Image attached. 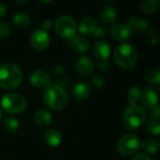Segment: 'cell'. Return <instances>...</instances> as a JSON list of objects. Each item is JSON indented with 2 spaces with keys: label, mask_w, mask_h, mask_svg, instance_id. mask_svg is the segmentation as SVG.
Returning a JSON list of instances; mask_svg holds the SVG:
<instances>
[{
  "label": "cell",
  "mask_w": 160,
  "mask_h": 160,
  "mask_svg": "<svg viewBox=\"0 0 160 160\" xmlns=\"http://www.w3.org/2000/svg\"><path fill=\"white\" fill-rule=\"evenodd\" d=\"M23 75L19 66L6 63L0 66V87L5 90H14L22 82Z\"/></svg>",
  "instance_id": "6da1fadb"
},
{
  "label": "cell",
  "mask_w": 160,
  "mask_h": 160,
  "mask_svg": "<svg viewBox=\"0 0 160 160\" xmlns=\"http://www.w3.org/2000/svg\"><path fill=\"white\" fill-rule=\"evenodd\" d=\"M43 101L49 108L59 111L66 108L68 97L63 87L58 84H51L44 91Z\"/></svg>",
  "instance_id": "7a4b0ae2"
},
{
  "label": "cell",
  "mask_w": 160,
  "mask_h": 160,
  "mask_svg": "<svg viewBox=\"0 0 160 160\" xmlns=\"http://www.w3.org/2000/svg\"><path fill=\"white\" fill-rule=\"evenodd\" d=\"M146 111L139 104H129L123 114V124L126 129L134 131L140 128L146 120Z\"/></svg>",
  "instance_id": "3957f363"
},
{
  "label": "cell",
  "mask_w": 160,
  "mask_h": 160,
  "mask_svg": "<svg viewBox=\"0 0 160 160\" xmlns=\"http://www.w3.org/2000/svg\"><path fill=\"white\" fill-rule=\"evenodd\" d=\"M113 59L121 68L129 69L137 63L138 52L133 45L123 43L115 48L113 52Z\"/></svg>",
  "instance_id": "277c9868"
},
{
  "label": "cell",
  "mask_w": 160,
  "mask_h": 160,
  "mask_svg": "<svg viewBox=\"0 0 160 160\" xmlns=\"http://www.w3.org/2000/svg\"><path fill=\"white\" fill-rule=\"evenodd\" d=\"M0 105L1 110H3L5 112L15 114L22 112L25 110L26 100L20 94L8 92L2 96Z\"/></svg>",
  "instance_id": "5b68a950"
},
{
  "label": "cell",
  "mask_w": 160,
  "mask_h": 160,
  "mask_svg": "<svg viewBox=\"0 0 160 160\" xmlns=\"http://www.w3.org/2000/svg\"><path fill=\"white\" fill-rule=\"evenodd\" d=\"M55 32L61 38L71 39L76 36L77 31V22L75 19L70 15H62L58 17L54 22Z\"/></svg>",
  "instance_id": "8992f818"
},
{
  "label": "cell",
  "mask_w": 160,
  "mask_h": 160,
  "mask_svg": "<svg viewBox=\"0 0 160 160\" xmlns=\"http://www.w3.org/2000/svg\"><path fill=\"white\" fill-rule=\"evenodd\" d=\"M141 146L140 138L133 133L123 135L117 143V150L120 155L124 157L132 156L138 152Z\"/></svg>",
  "instance_id": "52a82bcc"
},
{
  "label": "cell",
  "mask_w": 160,
  "mask_h": 160,
  "mask_svg": "<svg viewBox=\"0 0 160 160\" xmlns=\"http://www.w3.org/2000/svg\"><path fill=\"white\" fill-rule=\"evenodd\" d=\"M51 42V38L48 32L42 29H36L30 36L31 46L36 51H44L48 48Z\"/></svg>",
  "instance_id": "ba28073f"
},
{
  "label": "cell",
  "mask_w": 160,
  "mask_h": 160,
  "mask_svg": "<svg viewBox=\"0 0 160 160\" xmlns=\"http://www.w3.org/2000/svg\"><path fill=\"white\" fill-rule=\"evenodd\" d=\"M132 30L126 22L115 23L111 28V36L117 41H127L132 37Z\"/></svg>",
  "instance_id": "9c48e42d"
},
{
  "label": "cell",
  "mask_w": 160,
  "mask_h": 160,
  "mask_svg": "<svg viewBox=\"0 0 160 160\" xmlns=\"http://www.w3.org/2000/svg\"><path fill=\"white\" fill-rule=\"evenodd\" d=\"M95 68L94 61L91 57L82 55L77 58L75 62V70L81 76H89L93 73Z\"/></svg>",
  "instance_id": "30bf717a"
},
{
  "label": "cell",
  "mask_w": 160,
  "mask_h": 160,
  "mask_svg": "<svg viewBox=\"0 0 160 160\" xmlns=\"http://www.w3.org/2000/svg\"><path fill=\"white\" fill-rule=\"evenodd\" d=\"M30 83L38 88H47L51 85V77L50 75L42 69H37L33 71L29 78Z\"/></svg>",
  "instance_id": "8fae6325"
},
{
  "label": "cell",
  "mask_w": 160,
  "mask_h": 160,
  "mask_svg": "<svg viewBox=\"0 0 160 160\" xmlns=\"http://www.w3.org/2000/svg\"><path fill=\"white\" fill-rule=\"evenodd\" d=\"M112 52L111 46L104 40H98L93 45V53L98 61L107 60Z\"/></svg>",
  "instance_id": "7c38bea8"
},
{
  "label": "cell",
  "mask_w": 160,
  "mask_h": 160,
  "mask_svg": "<svg viewBox=\"0 0 160 160\" xmlns=\"http://www.w3.org/2000/svg\"><path fill=\"white\" fill-rule=\"evenodd\" d=\"M141 101L144 107L153 110L158 105V93L153 88H144L143 90H142Z\"/></svg>",
  "instance_id": "4fadbf2b"
},
{
  "label": "cell",
  "mask_w": 160,
  "mask_h": 160,
  "mask_svg": "<svg viewBox=\"0 0 160 160\" xmlns=\"http://www.w3.org/2000/svg\"><path fill=\"white\" fill-rule=\"evenodd\" d=\"M91 86L85 82H80L76 83L72 89V95L76 99L84 100L91 95Z\"/></svg>",
  "instance_id": "5bb4252c"
},
{
  "label": "cell",
  "mask_w": 160,
  "mask_h": 160,
  "mask_svg": "<svg viewBox=\"0 0 160 160\" xmlns=\"http://www.w3.org/2000/svg\"><path fill=\"white\" fill-rule=\"evenodd\" d=\"M99 19L102 23L106 25L112 24L117 19V10L112 6H106L102 8L99 13Z\"/></svg>",
  "instance_id": "9a60e30c"
},
{
  "label": "cell",
  "mask_w": 160,
  "mask_h": 160,
  "mask_svg": "<svg viewBox=\"0 0 160 160\" xmlns=\"http://www.w3.org/2000/svg\"><path fill=\"white\" fill-rule=\"evenodd\" d=\"M97 27H98L97 21L94 18L85 17L80 22L77 29L82 35H92Z\"/></svg>",
  "instance_id": "2e32d148"
},
{
  "label": "cell",
  "mask_w": 160,
  "mask_h": 160,
  "mask_svg": "<svg viewBox=\"0 0 160 160\" xmlns=\"http://www.w3.org/2000/svg\"><path fill=\"white\" fill-rule=\"evenodd\" d=\"M69 45L75 51L83 53L88 51L90 47V42L86 38L82 36H74L71 39H69Z\"/></svg>",
  "instance_id": "e0dca14e"
},
{
  "label": "cell",
  "mask_w": 160,
  "mask_h": 160,
  "mask_svg": "<svg viewBox=\"0 0 160 160\" xmlns=\"http://www.w3.org/2000/svg\"><path fill=\"white\" fill-rule=\"evenodd\" d=\"M128 24L131 28L132 32L135 33H145L147 29L149 28V22L147 20L143 18H137V17H132L128 20Z\"/></svg>",
  "instance_id": "ac0fdd59"
},
{
  "label": "cell",
  "mask_w": 160,
  "mask_h": 160,
  "mask_svg": "<svg viewBox=\"0 0 160 160\" xmlns=\"http://www.w3.org/2000/svg\"><path fill=\"white\" fill-rule=\"evenodd\" d=\"M35 123L40 128H47L51 126L52 122V115L46 110H38L34 114Z\"/></svg>",
  "instance_id": "d6986e66"
},
{
  "label": "cell",
  "mask_w": 160,
  "mask_h": 160,
  "mask_svg": "<svg viewBox=\"0 0 160 160\" xmlns=\"http://www.w3.org/2000/svg\"><path fill=\"white\" fill-rule=\"evenodd\" d=\"M44 142L51 147H56L62 142V134L57 129H49L44 134Z\"/></svg>",
  "instance_id": "ffe728a7"
},
{
  "label": "cell",
  "mask_w": 160,
  "mask_h": 160,
  "mask_svg": "<svg viewBox=\"0 0 160 160\" xmlns=\"http://www.w3.org/2000/svg\"><path fill=\"white\" fill-rule=\"evenodd\" d=\"M142 11L145 14L156 13L159 9V1L158 0H143L140 4Z\"/></svg>",
  "instance_id": "44dd1931"
},
{
  "label": "cell",
  "mask_w": 160,
  "mask_h": 160,
  "mask_svg": "<svg viewBox=\"0 0 160 160\" xmlns=\"http://www.w3.org/2000/svg\"><path fill=\"white\" fill-rule=\"evenodd\" d=\"M140 148L148 154H157L159 150V142L155 139H147L141 142Z\"/></svg>",
  "instance_id": "7402d4cb"
},
{
  "label": "cell",
  "mask_w": 160,
  "mask_h": 160,
  "mask_svg": "<svg viewBox=\"0 0 160 160\" xmlns=\"http://www.w3.org/2000/svg\"><path fill=\"white\" fill-rule=\"evenodd\" d=\"M14 24L20 28L27 27L30 24V17L25 12H17L14 14L12 19Z\"/></svg>",
  "instance_id": "603a6c76"
},
{
  "label": "cell",
  "mask_w": 160,
  "mask_h": 160,
  "mask_svg": "<svg viewBox=\"0 0 160 160\" xmlns=\"http://www.w3.org/2000/svg\"><path fill=\"white\" fill-rule=\"evenodd\" d=\"M3 127L8 132L14 133L18 130V128L20 127V123L16 118H14L12 116H7L3 120Z\"/></svg>",
  "instance_id": "cb8c5ba5"
},
{
  "label": "cell",
  "mask_w": 160,
  "mask_h": 160,
  "mask_svg": "<svg viewBox=\"0 0 160 160\" xmlns=\"http://www.w3.org/2000/svg\"><path fill=\"white\" fill-rule=\"evenodd\" d=\"M145 79L148 83L152 85H159L160 83V70L157 68H152L147 70L145 74Z\"/></svg>",
  "instance_id": "d4e9b609"
},
{
  "label": "cell",
  "mask_w": 160,
  "mask_h": 160,
  "mask_svg": "<svg viewBox=\"0 0 160 160\" xmlns=\"http://www.w3.org/2000/svg\"><path fill=\"white\" fill-rule=\"evenodd\" d=\"M142 89L138 86H132L128 91V100L130 104H138L141 100Z\"/></svg>",
  "instance_id": "484cf974"
},
{
  "label": "cell",
  "mask_w": 160,
  "mask_h": 160,
  "mask_svg": "<svg viewBox=\"0 0 160 160\" xmlns=\"http://www.w3.org/2000/svg\"><path fill=\"white\" fill-rule=\"evenodd\" d=\"M146 131L150 134V135H154V136H159L160 134V123L159 120H156V119H152L150 118L147 122H146Z\"/></svg>",
  "instance_id": "4316f807"
},
{
  "label": "cell",
  "mask_w": 160,
  "mask_h": 160,
  "mask_svg": "<svg viewBox=\"0 0 160 160\" xmlns=\"http://www.w3.org/2000/svg\"><path fill=\"white\" fill-rule=\"evenodd\" d=\"M145 39L150 45H152V46L157 45L159 40V35H158V32L157 31V29L148 28L147 31L145 32Z\"/></svg>",
  "instance_id": "83f0119b"
},
{
  "label": "cell",
  "mask_w": 160,
  "mask_h": 160,
  "mask_svg": "<svg viewBox=\"0 0 160 160\" xmlns=\"http://www.w3.org/2000/svg\"><path fill=\"white\" fill-rule=\"evenodd\" d=\"M90 82H92L93 85H95L96 87H101L103 86V84L105 83V79L103 78V76L99 75V74H95L91 77Z\"/></svg>",
  "instance_id": "f1b7e54d"
},
{
  "label": "cell",
  "mask_w": 160,
  "mask_h": 160,
  "mask_svg": "<svg viewBox=\"0 0 160 160\" xmlns=\"http://www.w3.org/2000/svg\"><path fill=\"white\" fill-rule=\"evenodd\" d=\"M10 35V27L8 23L0 22V38H7Z\"/></svg>",
  "instance_id": "f546056e"
},
{
  "label": "cell",
  "mask_w": 160,
  "mask_h": 160,
  "mask_svg": "<svg viewBox=\"0 0 160 160\" xmlns=\"http://www.w3.org/2000/svg\"><path fill=\"white\" fill-rule=\"evenodd\" d=\"M92 35H93V37L95 38H103L106 37L107 32H106V30L103 27H97Z\"/></svg>",
  "instance_id": "4dcf8cb0"
},
{
  "label": "cell",
  "mask_w": 160,
  "mask_h": 160,
  "mask_svg": "<svg viewBox=\"0 0 160 160\" xmlns=\"http://www.w3.org/2000/svg\"><path fill=\"white\" fill-rule=\"evenodd\" d=\"M52 26H53V22L50 19H47V20L43 21V22L41 24V27H42L41 29L44 30L45 32H48L52 28Z\"/></svg>",
  "instance_id": "1f68e13d"
},
{
  "label": "cell",
  "mask_w": 160,
  "mask_h": 160,
  "mask_svg": "<svg viewBox=\"0 0 160 160\" xmlns=\"http://www.w3.org/2000/svg\"><path fill=\"white\" fill-rule=\"evenodd\" d=\"M98 68L99 70L106 71L110 68V63L107 60H105V61H98Z\"/></svg>",
  "instance_id": "d6a6232c"
},
{
  "label": "cell",
  "mask_w": 160,
  "mask_h": 160,
  "mask_svg": "<svg viewBox=\"0 0 160 160\" xmlns=\"http://www.w3.org/2000/svg\"><path fill=\"white\" fill-rule=\"evenodd\" d=\"M152 119H156V120H159L160 119V109L159 107H156L152 110V112H151V117Z\"/></svg>",
  "instance_id": "836d02e7"
},
{
  "label": "cell",
  "mask_w": 160,
  "mask_h": 160,
  "mask_svg": "<svg viewBox=\"0 0 160 160\" xmlns=\"http://www.w3.org/2000/svg\"><path fill=\"white\" fill-rule=\"evenodd\" d=\"M132 160H152L151 159V158L149 157V156H147V155H145V154H138V155H136Z\"/></svg>",
  "instance_id": "e575fe53"
},
{
  "label": "cell",
  "mask_w": 160,
  "mask_h": 160,
  "mask_svg": "<svg viewBox=\"0 0 160 160\" xmlns=\"http://www.w3.org/2000/svg\"><path fill=\"white\" fill-rule=\"evenodd\" d=\"M6 11H7L6 6L3 3H0V18H2L6 14Z\"/></svg>",
  "instance_id": "d590c367"
},
{
  "label": "cell",
  "mask_w": 160,
  "mask_h": 160,
  "mask_svg": "<svg viewBox=\"0 0 160 160\" xmlns=\"http://www.w3.org/2000/svg\"><path fill=\"white\" fill-rule=\"evenodd\" d=\"M52 71H54L56 74H60L61 72L64 71V68L61 67V66H55V67L52 68Z\"/></svg>",
  "instance_id": "8d00e7d4"
},
{
  "label": "cell",
  "mask_w": 160,
  "mask_h": 160,
  "mask_svg": "<svg viewBox=\"0 0 160 160\" xmlns=\"http://www.w3.org/2000/svg\"><path fill=\"white\" fill-rule=\"evenodd\" d=\"M17 3H20V4H24V3H27V1H16Z\"/></svg>",
  "instance_id": "74e56055"
},
{
  "label": "cell",
  "mask_w": 160,
  "mask_h": 160,
  "mask_svg": "<svg viewBox=\"0 0 160 160\" xmlns=\"http://www.w3.org/2000/svg\"><path fill=\"white\" fill-rule=\"evenodd\" d=\"M2 118V110H1V107H0V120Z\"/></svg>",
  "instance_id": "f35d334b"
}]
</instances>
